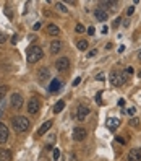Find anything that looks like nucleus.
<instances>
[{
  "instance_id": "1",
  "label": "nucleus",
  "mask_w": 141,
  "mask_h": 161,
  "mask_svg": "<svg viewBox=\"0 0 141 161\" xmlns=\"http://www.w3.org/2000/svg\"><path fill=\"white\" fill-rule=\"evenodd\" d=\"M12 125L15 129V132H18V134H24V132L29 130V125H31V122L28 117L24 116H16L12 119Z\"/></svg>"
},
{
  "instance_id": "2",
  "label": "nucleus",
  "mask_w": 141,
  "mask_h": 161,
  "mask_svg": "<svg viewBox=\"0 0 141 161\" xmlns=\"http://www.w3.org/2000/svg\"><path fill=\"white\" fill-rule=\"evenodd\" d=\"M44 57V51H42V47L41 46H31L29 49H28V52H26V59H28V62L29 64H36L37 60H41Z\"/></svg>"
},
{
  "instance_id": "3",
  "label": "nucleus",
  "mask_w": 141,
  "mask_h": 161,
  "mask_svg": "<svg viewBox=\"0 0 141 161\" xmlns=\"http://www.w3.org/2000/svg\"><path fill=\"white\" fill-rule=\"evenodd\" d=\"M127 81V75L123 73L122 75L120 72H112L110 73V83H112V86H122Z\"/></svg>"
},
{
  "instance_id": "4",
  "label": "nucleus",
  "mask_w": 141,
  "mask_h": 161,
  "mask_svg": "<svg viewBox=\"0 0 141 161\" xmlns=\"http://www.w3.org/2000/svg\"><path fill=\"white\" fill-rule=\"evenodd\" d=\"M39 108H41V103L37 98H29V101H28V112L29 114H37L39 112Z\"/></svg>"
},
{
  "instance_id": "5",
  "label": "nucleus",
  "mask_w": 141,
  "mask_h": 161,
  "mask_svg": "<svg viewBox=\"0 0 141 161\" xmlns=\"http://www.w3.org/2000/svg\"><path fill=\"white\" fill-rule=\"evenodd\" d=\"M10 104H12L13 109L20 111V109L23 108V98H21V94H20V93H13L12 98H10Z\"/></svg>"
},
{
  "instance_id": "6",
  "label": "nucleus",
  "mask_w": 141,
  "mask_h": 161,
  "mask_svg": "<svg viewBox=\"0 0 141 161\" xmlns=\"http://www.w3.org/2000/svg\"><path fill=\"white\" fill-rule=\"evenodd\" d=\"M55 69H57L59 72H67L70 69V60L68 57H60L57 59V62H55Z\"/></svg>"
},
{
  "instance_id": "7",
  "label": "nucleus",
  "mask_w": 141,
  "mask_h": 161,
  "mask_svg": "<svg viewBox=\"0 0 141 161\" xmlns=\"http://www.w3.org/2000/svg\"><path fill=\"white\" fill-rule=\"evenodd\" d=\"M88 116H89V108L84 106V104H80L78 109H76V119H78L80 122H83Z\"/></svg>"
},
{
  "instance_id": "8",
  "label": "nucleus",
  "mask_w": 141,
  "mask_h": 161,
  "mask_svg": "<svg viewBox=\"0 0 141 161\" xmlns=\"http://www.w3.org/2000/svg\"><path fill=\"white\" fill-rule=\"evenodd\" d=\"M86 137H88L86 129H83V127H76V129L73 130V138L76 140V142H83Z\"/></svg>"
},
{
  "instance_id": "9",
  "label": "nucleus",
  "mask_w": 141,
  "mask_h": 161,
  "mask_svg": "<svg viewBox=\"0 0 141 161\" xmlns=\"http://www.w3.org/2000/svg\"><path fill=\"white\" fill-rule=\"evenodd\" d=\"M8 135H10V132H8V127L5 124L0 122V145H3L8 142Z\"/></svg>"
},
{
  "instance_id": "10",
  "label": "nucleus",
  "mask_w": 141,
  "mask_h": 161,
  "mask_svg": "<svg viewBox=\"0 0 141 161\" xmlns=\"http://www.w3.org/2000/svg\"><path fill=\"white\" fill-rule=\"evenodd\" d=\"M49 77H50V70L47 69V67H42V69L37 70V80H39L41 83L47 81V80H49Z\"/></svg>"
},
{
  "instance_id": "11",
  "label": "nucleus",
  "mask_w": 141,
  "mask_h": 161,
  "mask_svg": "<svg viewBox=\"0 0 141 161\" xmlns=\"http://www.w3.org/2000/svg\"><path fill=\"white\" fill-rule=\"evenodd\" d=\"M94 16H96V20H97V21L104 23V21H107L109 13H107V10H102V8H97V10L94 12Z\"/></svg>"
},
{
  "instance_id": "12",
  "label": "nucleus",
  "mask_w": 141,
  "mask_h": 161,
  "mask_svg": "<svg viewBox=\"0 0 141 161\" xmlns=\"http://www.w3.org/2000/svg\"><path fill=\"white\" fill-rule=\"evenodd\" d=\"M52 124H54L52 120H47V122H44V124L39 127V130H37V134H36V135H37V137H42V135L45 134V132H47V130H49V129L52 127Z\"/></svg>"
},
{
  "instance_id": "13",
  "label": "nucleus",
  "mask_w": 141,
  "mask_h": 161,
  "mask_svg": "<svg viewBox=\"0 0 141 161\" xmlns=\"http://www.w3.org/2000/svg\"><path fill=\"white\" fill-rule=\"evenodd\" d=\"M60 49H62V42L60 41H54V42H50V47H49V51H50V54H59L60 52Z\"/></svg>"
},
{
  "instance_id": "14",
  "label": "nucleus",
  "mask_w": 141,
  "mask_h": 161,
  "mask_svg": "<svg viewBox=\"0 0 141 161\" xmlns=\"http://www.w3.org/2000/svg\"><path fill=\"white\" fill-rule=\"evenodd\" d=\"M60 86H62V81H60L59 78H54V80L50 81V85H49V91H50V93L59 91V90H60Z\"/></svg>"
},
{
  "instance_id": "15",
  "label": "nucleus",
  "mask_w": 141,
  "mask_h": 161,
  "mask_svg": "<svg viewBox=\"0 0 141 161\" xmlns=\"http://www.w3.org/2000/svg\"><path fill=\"white\" fill-rule=\"evenodd\" d=\"M47 33H49L50 36H59L60 34V28L57 25L50 23V25H47Z\"/></svg>"
},
{
  "instance_id": "16",
  "label": "nucleus",
  "mask_w": 141,
  "mask_h": 161,
  "mask_svg": "<svg viewBox=\"0 0 141 161\" xmlns=\"http://www.w3.org/2000/svg\"><path fill=\"white\" fill-rule=\"evenodd\" d=\"M118 125H120V119H115V117L107 119V127H109V130H115Z\"/></svg>"
},
{
  "instance_id": "17",
  "label": "nucleus",
  "mask_w": 141,
  "mask_h": 161,
  "mask_svg": "<svg viewBox=\"0 0 141 161\" xmlns=\"http://www.w3.org/2000/svg\"><path fill=\"white\" fill-rule=\"evenodd\" d=\"M0 161H12V151L10 150H0Z\"/></svg>"
},
{
  "instance_id": "18",
  "label": "nucleus",
  "mask_w": 141,
  "mask_h": 161,
  "mask_svg": "<svg viewBox=\"0 0 141 161\" xmlns=\"http://www.w3.org/2000/svg\"><path fill=\"white\" fill-rule=\"evenodd\" d=\"M128 161H141L139 155H138V148H133L128 151Z\"/></svg>"
},
{
  "instance_id": "19",
  "label": "nucleus",
  "mask_w": 141,
  "mask_h": 161,
  "mask_svg": "<svg viewBox=\"0 0 141 161\" xmlns=\"http://www.w3.org/2000/svg\"><path fill=\"white\" fill-rule=\"evenodd\" d=\"M102 10H106V8H117V2H101V7Z\"/></svg>"
},
{
  "instance_id": "20",
  "label": "nucleus",
  "mask_w": 141,
  "mask_h": 161,
  "mask_svg": "<svg viewBox=\"0 0 141 161\" xmlns=\"http://www.w3.org/2000/svg\"><path fill=\"white\" fill-rule=\"evenodd\" d=\"M63 108H65V103L63 101H57V104L54 106V112H55V114H59V112L63 111Z\"/></svg>"
},
{
  "instance_id": "21",
  "label": "nucleus",
  "mask_w": 141,
  "mask_h": 161,
  "mask_svg": "<svg viewBox=\"0 0 141 161\" xmlns=\"http://www.w3.org/2000/svg\"><path fill=\"white\" fill-rule=\"evenodd\" d=\"M76 46H78V49H80V51H86L89 44H88V41H84V39H80V41L76 42Z\"/></svg>"
},
{
  "instance_id": "22",
  "label": "nucleus",
  "mask_w": 141,
  "mask_h": 161,
  "mask_svg": "<svg viewBox=\"0 0 141 161\" xmlns=\"http://www.w3.org/2000/svg\"><path fill=\"white\" fill-rule=\"evenodd\" d=\"M7 93H8V86H0V99H3Z\"/></svg>"
},
{
  "instance_id": "23",
  "label": "nucleus",
  "mask_w": 141,
  "mask_h": 161,
  "mask_svg": "<svg viewBox=\"0 0 141 161\" xmlns=\"http://www.w3.org/2000/svg\"><path fill=\"white\" fill-rule=\"evenodd\" d=\"M128 124L131 125V127H138V124H139V120L136 119V117H133V119H130V122Z\"/></svg>"
},
{
  "instance_id": "24",
  "label": "nucleus",
  "mask_w": 141,
  "mask_h": 161,
  "mask_svg": "<svg viewBox=\"0 0 141 161\" xmlns=\"http://www.w3.org/2000/svg\"><path fill=\"white\" fill-rule=\"evenodd\" d=\"M57 8H59V10H60V12H63V13H67V12H68V8H67V7H65L63 3H57Z\"/></svg>"
},
{
  "instance_id": "25",
  "label": "nucleus",
  "mask_w": 141,
  "mask_h": 161,
  "mask_svg": "<svg viewBox=\"0 0 141 161\" xmlns=\"http://www.w3.org/2000/svg\"><path fill=\"white\" fill-rule=\"evenodd\" d=\"M75 31H76V33H84V26H83L81 23H78L76 28H75Z\"/></svg>"
},
{
  "instance_id": "26",
  "label": "nucleus",
  "mask_w": 141,
  "mask_h": 161,
  "mask_svg": "<svg viewBox=\"0 0 141 161\" xmlns=\"http://www.w3.org/2000/svg\"><path fill=\"white\" fill-rule=\"evenodd\" d=\"M8 41V37H7V34H3V33H0V44H5Z\"/></svg>"
},
{
  "instance_id": "27",
  "label": "nucleus",
  "mask_w": 141,
  "mask_h": 161,
  "mask_svg": "<svg viewBox=\"0 0 141 161\" xmlns=\"http://www.w3.org/2000/svg\"><path fill=\"white\" fill-rule=\"evenodd\" d=\"M123 112H125V114H128V116H133L135 112H136V109H135V108H130V109H127V111H123Z\"/></svg>"
},
{
  "instance_id": "28",
  "label": "nucleus",
  "mask_w": 141,
  "mask_h": 161,
  "mask_svg": "<svg viewBox=\"0 0 141 161\" xmlns=\"http://www.w3.org/2000/svg\"><path fill=\"white\" fill-rule=\"evenodd\" d=\"M59 156H60V151L59 150H54V161H57Z\"/></svg>"
},
{
  "instance_id": "29",
  "label": "nucleus",
  "mask_w": 141,
  "mask_h": 161,
  "mask_svg": "<svg viewBox=\"0 0 141 161\" xmlns=\"http://www.w3.org/2000/svg\"><path fill=\"white\" fill-rule=\"evenodd\" d=\"M96 54H97V51H96V49L89 51V52H88V59H89V57H94V55H96Z\"/></svg>"
},
{
  "instance_id": "30",
  "label": "nucleus",
  "mask_w": 141,
  "mask_h": 161,
  "mask_svg": "<svg viewBox=\"0 0 141 161\" xmlns=\"http://www.w3.org/2000/svg\"><path fill=\"white\" fill-rule=\"evenodd\" d=\"M120 20H122V18H115V20H114V23H112V26H114V28H117V26L120 25Z\"/></svg>"
},
{
  "instance_id": "31",
  "label": "nucleus",
  "mask_w": 141,
  "mask_h": 161,
  "mask_svg": "<svg viewBox=\"0 0 141 161\" xmlns=\"http://www.w3.org/2000/svg\"><path fill=\"white\" fill-rule=\"evenodd\" d=\"M133 12H135V7H128V8H127V15H128V16L133 13Z\"/></svg>"
},
{
  "instance_id": "32",
  "label": "nucleus",
  "mask_w": 141,
  "mask_h": 161,
  "mask_svg": "<svg viewBox=\"0 0 141 161\" xmlns=\"http://www.w3.org/2000/svg\"><path fill=\"white\" fill-rule=\"evenodd\" d=\"M94 31H96V30H94V26H89V28H88V34H89V36H92Z\"/></svg>"
},
{
  "instance_id": "33",
  "label": "nucleus",
  "mask_w": 141,
  "mask_h": 161,
  "mask_svg": "<svg viewBox=\"0 0 141 161\" xmlns=\"http://www.w3.org/2000/svg\"><path fill=\"white\" fill-rule=\"evenodd\" d=\"M96 80H99V81H104V75H102V73L96 75Z\"/></svg>"
},
{
  "instance_id": "34",
  "label": "nucleus",
  "mask_w": 141,
  "mask_h": 161,
  "mask_svg": "<svg viewBox=\"0 0 141 161\" xmlns=\"http://www.w3.org/2000/svg\"><path fill=\"white\" fill-rule=\"evenodd\" d=\"M80 81H81V78H80V77H76V78L73 80V86H76V85H78Z\"/></svg>"
},
{
  "instance_id": "35",
  "label": "nucleus",
  "mask_w": 141,
  "mask_h": 161,
  "mask_svg": "<svg viewBox=\"0 0 141 161\" xmlns=\"http://www.w3.org/2000/svg\"><path fill=\"white\" fill-rule=\"evenodd\" d=\"M39 28H41V23H36V25L33 26V30H34V31H37V30H39Z\"/></svg>"
},
{
  "instance_id": "36",
  "label": "nucleus",
  "mask_w": 141,
  "mask_h": 161,
  "mask_svg": "<svg viewBox=\"0 0 141 161\" xmlns=\"http://www.w3.org/2000/svg\"><path fill=\"white\" fill-rule=\"evenodd\" d=\"M96 103H97V104H101V103H102V101H101V93H97V96H96Z\"/></svg>"
},
{
  "instance_id": "37",
  "label": "nucleus",
  "mask_w": 141,
  "mask_h": 161,
  "mask_svg": "<svg viewBox=\"0 0 141 161\" xmlns=\"http://www.w3.org/2000/svg\"><path fill=\"white\" fill-rule=\"evenodd\" d=\"M138 155H139V159H141V148H138Z\"/></svg>"
},
{
  "instance_id": "38",
  "label": "nucleus",
  "mask_w": 141,
  "mask_h": 161,
  "mask_svg": "<svg viewBox=\"0 0 141 161\" xmlns=\"http://www.w3.org/2000/svg\"><path fill=\"white\" fill-rule=\"evenodd\" d=\"M138 77H139V78H141V70H139V72H138Z\"/></svg>"
},
{
  "instance_id": "39",
  "label": "nucleus",
  "mask_w": 141,
  "mask_h": 161,
  "mask_svg": "<svg viewBox=\"0 0 141 161\" xmlns=\"http://www.w3.org/2000/svg\"><path fill=\"white\" fill-rule=\"evenodd\" d=\"M139 60H141V54H139Z\"/></svg>"
}]
</instances>
